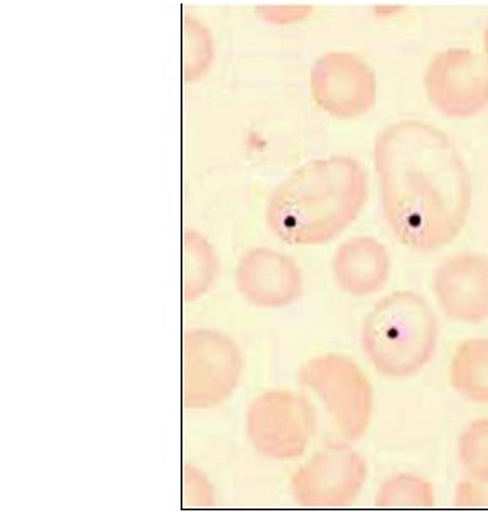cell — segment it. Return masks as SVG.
<instances>
[{
  "mask_svg": "<svg viewBox=\"0 0 488 512\" xmlns=\"http://www.w3.org/2000/svg\"><path fill=\"white\" fill-rule=\"evenodd\" d=\"M362 345L382 376L407 379L423 371L436 354L438 320L423 296L396 291L370 310Z\"/></svg>",
  "mask_w": 488,
  "mask_h": 512,
  "instance_id": "3957f363",
  "label": "cell"
},
{
  "mask_svg": "<svg viewBox=\"0 0 488 512\" xmlns=\"http://www.w3.org/2000/svg\"><path fill=\"white\" fill-rule=\"evenodd\" d=\"M434 504V485L421 475L409 472L389 477L375 496V506L380 509H431Z\"/></svg>",
  "mask_w": 488,
  "mask_h": 512,
  "instance_id": "4fadbf2b",
  "label": "cell"
},
{
  "mask_svg": "<svg viewBox=\"0 0 488 512\" xmlns=\"http://www.w3.org/2000/svg\"><path fill=\"white\" fill-rule=\"evenodd\" d=\"M455 504L461 509H488V482H461L456 487Z\"/></svg>",
  "mask_w": 488,
  "mask_h": 512,
  "instance_id": "2e32d148",
  "label": "cell"
},
{
  "mask_svg": "<svg viewBox=\"0 0 488 512\" xmlns=\"http://www.w3.org/2000/svg\"><path fill=\"white\" fill-rule=\"evenodd\" d=\"M385 222L402 246L436 251L460 235L472 207V181L456 149L423 124L392 129L380 142Z\"/></svg>",
  "mask_w": 488,
  "mask_h": 512,
  "instance_id": "6da1fadb",
  "label": "cell"
},
{
  "mask_svg": "<svg viewBox=\"0 0 488 512\" xmlns=\"http://www.w3.org/2000/svg\"><path fill=\"white\" fill-rule=\"evenodd\" d=\"M235 279L245 300L261 308H284L303 295L301 267L271 249H254L242 256Z\"/></svg>",
  "mask_w": 488,
  "mask_h": 512,
  "instance_id": "9c48e42d",
  "label": "cell"
},
{
  "mask_svg": "<svg viewBox=\"0 0 488 512\" xmlns=\"http://www.w3.org/2000/svg\"><path fill=\"white\" fill-rule=\"evenodd\" d=\"M215 501L213 487L207 477L195 467H186L183 472V502L185 507L212 506Z\"/></svg>",
  "mask_w": 488,
  "mask_h": 512,
  "instance_id": "9a60e30c",
  "label": "cell"
},
{
  "mask_svg": "<svg viewBox=\"0 0 488 512\" xmlns=\"http://www.w3.org/2000/svg\"><path fill=\"white\" fill-rule=\"evenodd\" d=\"M450 382L468 401L488 404V338H468L456 347Z\"/></svg>",
  "mask_w": 488,
  "mask_h": 512,
  "instance_id": "8fae6325",
  "label": "cell"
},
{
  "mask_svg": "<svg viewBox=\"0 0 488 512\" xmlns=\"http://www.w3.org/2000/svg\"><path fill=\"white\" fill-rule=\"evenodd\" d=\"M220 273L217 252L207 237L196 230L183 235V298L200 300L207 295Z\"/></svg>",
  "mask_w": 488,
  "mask_h": 512,
  "instance_id": "7c38bea8",
  "label": "cell"
},
{
  "mask_svg": "<svg viewBox=\"0 0 488 512\" xmlns=\"http://www.w3.org/2000/svg\"><path fill=\"white\" fill-rule=\"evenodd\" d=\"M315 426V408L310 399L288 389L262 393L245 414V431L252 447L277 462L303 457Z\"/></svg>",
  "mask_w": 488,
  "mask_h": 512,
  "instance_id": "8992f818",
  "label": "cell"
},
{
  "mask_svg": "<svg viewBox=\"0 0 488 512\" xmlns=\"http://www.w3.org/2000/svg\"><path fill=\"white\" fill-rule=\"evenodd\" d=\"M365 200L367 185L357 164H313L277 191L267 224L289 246H321L357 220Z\"/></svg>",
  "mask_w": 488,
  "mask_h": 512,
  "instance_id": "7a4b0ae2",
  "label": "cell"
},
{
  "mask_svg": "<svg viewBox=\"0 0 488 512\" xmlns=\"http://www.w3.org/2000/svg\"><path fill=\"white\" fill-rule=\"evenodd\" d=\"M333 276L348 295L364 298L384 288L391 276L392 262L384 244L374 237H352L338 247Z\"/></svg>",
  "mask_w": 488,
  "mask_h": 512,
  "instance_id": "30bf717a",
  "label": "cell"
},
{
  "mask_svg": "<svg viewBox=\"0 0 488 512\" xmlns=\"http://www.w3.org/2000/svg\"><path fill=\"white\" fill-rule=\"evenodd\" d=\"M369 467L347 445H331L304 462L289 482L294 501L310 509H338L352 504L367 484Z\"/></svg>",
  "mask_w": 488,
  "mask_h": 512,
  "instance_id": "52a82bcc",
  "label": "cell"
},
{
  "mask_svg": "<svg viewBox=\"0 0 488 512\" xmlns=\"http://www.w3.org/2000/svg\"><path fill=\"white\" fill-rule=\"evenodd\" d=\"M244 374V355L232 338L212 328H198L183 338V404L212 409L225 403Z\"/></svg>",
  "mask_w": 488,
  "mask_h": 512,
  "instance_id": "5b68a950",
  "label": "cell"
},
{
  "mask_svg": "<svg viewBox=\"0 0 488 512\" xmlns=\"http://www.w3.org/2000/svg\"><path fill=\"white\" fill-rule=\"evenodd\" d=\"M433 293L451 320L482 323L488 320V257L455 254L436 267Z\"/></svg>",
  "mask_w": 488,
  "mask_h": 512,
  "instance_id": "ba28073f",
  "label": "cell"
},
{
  "mask_svg": "<svg viewBox=\"0 0 488 512\" xmlns=\"http://www.w3.org/2000/svg\"><path fill=\"white\" fill-rule=\"evenodd\" d=\"M458 457L470 479L488 482V418L472 421L461 433Z\"/></svg>",
  "mask_w": 488,
  "mask_h": 512,
  "instance_id": "5bb4252c",
  "label": "cell"
},
{
  "mask_svg": "<svg viewBox=\"0 0 488 512\" xmlns=\"http://www.w3.org/2000/svg\"><path fill=\"white\" fill-rule=\"evenodd\" d=\"M298 381L323 403L338 435L345 440L367 435L374 389L355 360L335 352L318 355L299 369Z\"/></svg>",
  "mask_w": 488,
  "mask_h": 512,
  "instance_id": "277c9868",
  "label": "cell"
}]
</instances>
